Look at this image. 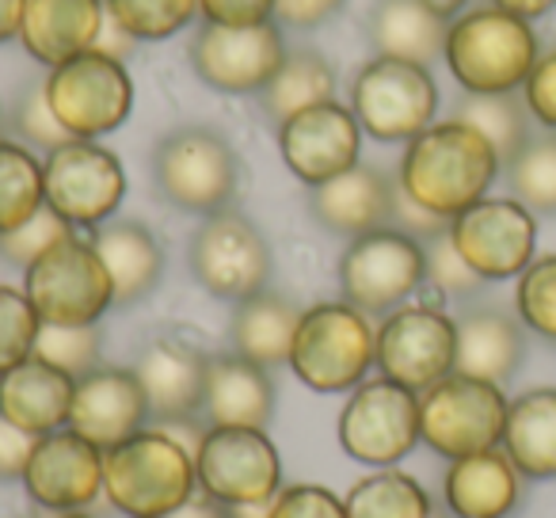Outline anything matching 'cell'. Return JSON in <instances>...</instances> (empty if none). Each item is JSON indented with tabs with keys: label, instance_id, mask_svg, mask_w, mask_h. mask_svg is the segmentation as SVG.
Masks as SVG:
<instances>
[{
	"label": "cell",
	"instance_id": "836d02e7",
	"mask_svg": "<svg viewBox=\"0 0 556 518\" xmlns=\"http://www.w3.org/2000/svg\"><path fill=\"white\" fill-rule=\"evenodd\" d=\"M47 206L42 191V161L35 149L0 138V237L31 222Z\"/></svg>",
	"mask_w": 556,
	"mask_h": 518
},
{
	"label": "cell",
	"instance_id": "7c38bea8",
	"mask_svg": "<svg viewBox=\"0 0 556 518\" xmlns=\"http://www.w3.org/2000/svg\"><path fill=\"white\" fill-rule=\"evenodd\" d=\"M47 206L73 229H100L126 199V168L100 141H65L42 156Z\"/></svg>",
	"mask_w": 556,
	"mask_h": 518
},
{
	"label": "cell",
	"instance_id": "484cf974",
	"mask_svg": "<svg viewBox=\"0 0 556 518\" xmlns=\"http://www.w3.org/2000/svg\"><path fill=\"white\" fill-rule=\"evenodd\" d=\"M202 416H206L210 427L267 431L270 416H275V378H270V370L240 358L237 351L210 358Z\"/></svg>",
	"mask_w": 556,
	"mask_h": 518
},
{
	"label": "cell",
	"instance_id": "ffe728a7",
	"mask_svg": "<svg viewBox=\"0 0 556 518\" xmlns=\"http://www.w3.org/2000/svg\"><path fill=\"white\" fill-rule=\"evenodd\" d=\"M149 424V401L138 374L100 366V370L77 378L70 408V431L88 439L92 446L111 450L118 442L134 439Z\"/></svg>",
	"mask_w": 556,
	"mask_h": 518
},
{
	"label": "cell",
	"instance_id": "e575fe53",
	"mask_svg": "<svg viewBox=\"0 0 556 518\" xmlns=\"http://www.w3.org/2000/svg\"><path fill=\"white\" fill-rule=\"evenodd\" d=\"M454 118L477 126L492 149L500 153V161L507 164L518 149L530 141V111L522 103V92H503V96H465L457 103Z\"/></svg>",
	"mask_w": 556,
	"mask_h": 518
},
{
	"label": "cell",
	"instance_id": "ee69618b",
	"mask_svg": "<svg viewBox=\"0 0 556 518\" xmlns=\"http://www.w3.org/2000/svg\"><path fill=\"white\" fill-rule=\"evenodd\" d=\"M270 518H348V507L320 484H290L275 495Z\"/></svg>",
	"mask_w": 556,
	"mask_h": 518
},
{
	"label": "cell",
	"instance_id": "ac0fdd59",
	"mask_svg": "<svg viewBox=\"0 0 556 518\" xmlns=\"http://www.w3.org/2000/svg\"><path fill=\"white\" fill-rule=\"evenodd\" d=\"M278 130V153L287 161V168L294 172V179H302L305 187H320L328 179L343 176L348 168H355L363 156V126L351 115L348 103L325 100L313 108L290 115Z\"/></svg>",
	"mask_w": 556,
	"mask_h": 518
},
{
	"label": "cell",
	"instance_id": "52a82bcc",
	"mask_svg": "<svg viewBox=\"0 0 556 518\" xmlns=\"http://www.w3.org/2000/svg\"><path fill=\"white\" fill-rule=\"evenodd\" d=\"M507 404L503 386L457 370L446 374L419 393V442L446 462L500 446L503 427H507Z\"/></svg>",
	"mask_w": 556,
	"mask_h": 518
},
{
	"label": "cell",
	"instance_id": "30bf717a",
	"mask_svg": "<svg viewBox=\"0 0 556 518\" xmlns=\"http://www.w3.org/2000/svg\"><path fill=\"white\" fill-rule=\"evenodd\" d=\"M47 100L70 138L100 141L130 118L134 80L126 62L103 50H88L58 70H47Z\"/></svg>",
	"mask_w": 556,
	"mask_h": 518
},
{
	"label": "cell",
	"instance_id": "1f68e13d",
	"mask_svg": "<svg viewBox=\"0 0 556 518\" xmlns=\"http://www.w3.org/2000/svg\"><path fill=\"white\" fill-rule=\"evenodd\" d=\"M260 111L270 118L275 126H282L290 115L313 108V103L336 100V70L320 50L313 47H294L287 50L278 73L267 80L260 96Z\"/></svg>",
	"mask_w": 556,
	"mask_h": 518
},
{
	"label": "cell",
	"instance_id": "8d00e7d4",
	"mask_svg": "<svg viewBox=\"0 0 556 518\" xmlns=\"http://www.w3.org/2000/svg\"><path fill=\"white\" fill-rule=\"evenodd\" d=\"M108 16H115L138 42H168L194 16L199 0H103Z\"/></svg>",
	"mask_w": 556,
	"mask_h": 518
},
{
	"label": "cell",
	"instance_id": "8992f818",
	"mask_svg": "<svg viewBox=\"0 0 556 518\" xmlns=\"http://www.w3.org/2000/svg\"><path fill=\"white\" fill-rule=\"evenodd\" d=\"M348 108L374 141L408 146L439 115V85L427 65L374 54L351 77Z\"/></svg>",
	"mask_w": 556,
	"mask_h": 518
},
{
	"label": "cell",
	"instance_id": "f35d334b",
	"mask_svg": "<svg viewBox=\"0 0 556 518\" xmlns=\"http://www.w3.org/2000/svg\"><path fill=\"white\" fill-rule=\"evenodd\" d=\"M35 355L65 370L70 378H85L103 366V336L96 325H42L39 340H35Z\"/></svg>",
	"mask_w": 556,
	"mask_h": 518
},
{
	"label": "cell",
	"instance_id": "74e56055",
	"mask_svg": "<svg viewBox=\"0 0 556 518\" xmlns=\"http://www.w3.org/2000/svg\"><path fill=\"white\" fill-rule=\"evenodd\" d=\"M515 313L522 328L556 343V252L538 255L515 287Z\"/></svg>",
	"mask_w": 556,
	"mask_h": 518
},
{
	"label": "cell",
	"instance_id": "7402d4cb",
	"mask_svg": "<svg viewBox=\"0 0 556 518\" xmlns=\"http://www.w3.org/2000/svg\"><path fill=\"white\" fill-rule=\"evenodd\" d=\"M103 20H108L103 0H27L20 47L42 70H58L77 54L96 50Z\"/></svg>",
	"mask_w": 556,
	"mask_h": 518
},
{
	"label": "cell",
	"instance_id": "3957f363",
	"mask_svg": "<svg viewBox=\"0 0 556 518\" xmlns=\"http://www.w3.org/2000/svg\"><path fill=\"white\" fill-rule=\"evenodd\" d=\"M199 492L194 454L161 427L103 450V495L130 518H168Z\"/></svg>",
	"mask_w": 556,
	"mask_h": 518
},
{
	"label": "cell",
	"instance_id": "7a4b0ae2",
	"mask_svg": "<svg viewBox=\"0 0 556 518\" xmlns=\"http://www.w3.org/2000/svg\"><path fill=\"white\" fill-rule=\"evenodd\" d=\"M538 58L541 42L530 20L495 4H469L446 27V47H442V62L465 96L522 92Z\"/></svg>",
	"mask_w": 556,
	"mask_h": 518
},
{
	"label": "cell",
	"instance_id": "cb8c5ba5",
	"mask_svg": "<svg viewBox=\"0 0 556 518\" xmlns=\"http://www.w3.org/2000/svg\"><path fill=\"white\" fill-rule=\"evenodd\" d=\"M73 389H77V378L31 355L0 374V416L16 424L20 431L42 439V434L70 427Z\"/></svg>",
	"mask_w": 556,
	"mask_h": 518
},
{
	"label": "cell",
	"instance_id": "4fadbf2b",
	"mask_svg": "<svg viewBox=\"0 0 556 518\" xmlns=\"http://www.w3.org/2000/svg\"><path fill=\"white\" fill-rule=\"evenodd\" d=\"M457 366V320L431 302H404L378 325V370L424 393Z\"/></svg>",
	"mask_w": 556,
	"mask_h": 518
},
{
	"label": "cell",
	"instance_id": "603a6c76",
	"mask_svg": "<svg viewBox=\"0 0 556 518\" xmlns=\"http://www.w3.org/2000/svg\"><path fill=\"white\" fill-rule=\"evenodd\" d=\"M396 179H389L381 168L358 161L343 176L328 179L320 187H309V214L317 225H325L336 237H366L374 229H386L393 214Z\"/></svg>",
	"mask_w": 556,
	"mask_h": 518
},
{
	"label": "cell",
	"instance_id": "680465c9",
	"mask_svg": "<svg viewBox=\"0 0 556 518\" xmlns=\"http://www.w3.org/2000/svg\"><path fill=\"white\" fill-rule=\"evenodd\" d=\"M431 518H454V515H450V510H439V507H434V515Z\"/></svg>",
	"mask_w": 556,
	"mask_h": 518
},
{
	"label": "cell",
	"instance_id": "277c9868",
	"mask_svg": "<svg viewBox=\"0 0 556 518\" xmlns=\"http://www.w3.org/2000/svg\"><path fill=\"white\" fill-rule=\"evenodd\" d=\"M378 366V325L351 302H317L302 313L290 370L313 393H351Z\"/></svg>",
	"mask_w": 556,
	"mask_h": 518
},
{
	"label": "cell",
	"instance_id": "5b68a950",
	"mask_svg": "<svg viewBox=\"0 0 556 518\" xmlns=\"http://www.w3.org/2000/svg\"><path fill=\"white\" fill-rule=\"evenodd\" d=\"M153 184L184 214L229 210L240 191V156L214 126H176L153 149Z\"/></svg>",
	"mask_w": 556,
	"mask_h": 518
},
{
	"label": "cell",
	"instance_id": "4316f807",
	"mask_svg": "<svg viewBox=\"0 0 556 518\" xmlns=\"http://www.w3.org/2000/svg\"><path fill=\"white\" fill-rule=\"evenodd\" d=\"M526 355L522 320L495 305H472L457 317V374L507 386Z\"/></svg>",
	"mask_w": 556,
	"mask_h": 518
},
{
	"label": "cell",
	"instance_id": "11a10c76",
	"mask_svg": "<svg viewBox=\"0 0 556 518\" xmlns=\"http://www.w3.org/2000/svg\"><path fill=\"white\" fill-rule=\"evenodd\" d=\"M275 510V500H260V503H229L225 507V518H270Z\"/></svg>",
	"mask_w": 556,
	"mask_h": 518
},
{
	"label": "cell",
	"instance_id": "91938a15",
	"mask_svg": "<svg viewBox=\"0 0 556 518\" xmlns=\"http://www.w3.org/2000/svg\"><path fill=\"white\" fill-rule=\"evenodd\" d=\"M0 118H4V115H0Z\"/></svg>",
	"mask_w": 556,
	"mask_h": 518
},
{
	"label": "cell",
	"instance_id": "44dd1931",
	"mask_svg": "<svg viewBox=\"0 0 556 518\" xmlns=\"http://www.w3.org/2000/svg\"><path fill=\"white\" fill-rule=\"evenodd\" d=\"M134 374H138L141 389H146L149 419L156 427L202 416L210 355L194 348V343L176 340V336H161V340H153L141 351Z\"/></svg>",
	"mask_w": 556,
	"mask_h": 518
},
{
	"label": "cell",
	"instance_id": "d590c367",
	"mask_svg": "<svg viewBox=\"0 0 556 518\" xmlns=\"http://www.w3.org/2000/svg\"><path fill=\"white\" fill-rule=\"evenodd\" d=\"M510 199L533 214H556V134H530L522 149L503 164Z\"/></svg>",
	"mask_w": 556,
	"mask_h": 518
},
{
	"label": "cell",
	"instance_id": "ab89813d",
	"mask_svg": "<svg viewBox=\"0 0 556 518\" xmlns=\"http://www.w3.org/2000/svg\"><path fill=\"white\" fill-rule=\"evenodd\" d=\"M9 130L16 134L20 146L27 149H39L42 156L54 153L58 146H65L70 130L58 123V115L50 111V100H47V77L42 80H31L27 88H20L16 103L9 111Z\"/></svg>",
	"mask_w": 556,
	"mask_h": 518
},
{
	"label": "cell",
	"instance_id": "d4e9b609",
	"mask_svg": "<svg viewBox=\"0 0 556 518\" xmlns=\"http://www.w3.org/2000/svg\"><path fill=\"white\" fill-rule=\"evenodd\" d=\"M522 480L503 446L457 457L442 477L446 510L454 518H507L522 500Z\"/></svg>",
	"mask_w": 556,
	"mask_h": 518
},
{
	"label": "cell",
	"instance_id": "5bb4252c",
	"mask_svg": "<svg viewBox=\"0 0 556 518\" xmlns=\"http://www.w3.org/2000/svg\"><path fill=\"white\" fill-rule=\"evenodd\" d=\"M340 446L374 469H393L419 446V393L389 378L351 389L340 412Z\"/></svg>",
	"mask_w": 556,
	"mask_h": 518
},
{
	"label": "cell",
	"instance_id": "d6986e66",
	"mask_svg": "<svg viewBox=\"0 0 556 518\" xmlns=\"http://www.w3.org/2000/svg\"><path fill=\"white\" fill-rule=\"evenodd\" d=\"M24 488L50 515L92 507L103 495V450L70 427L42 434L24 469Z\"/></svg>",
	"mask_w": 556,
	"mask_h": 518
},
{
	"label": "cell",
	"instance_id": "e0dca14e",
	"mask_svg": "<svg viewBox=\"0 0 556 518\" xmlns=\"http://www.w3.org/2000/svg\"><path fill=\"white\" fill-rule=\"evenodd\" d=\"M287 58L282 27H222L202 24L191 39V70L206 88L222 96H260Z\"/></svg>",
	"mask_w": 556,
	"mask_h": 518
},
{
	"label": "cell",
	"instance_id": "6da1fadb",
	"mask_svg": "<svg viewBox=\"0 0 556 518\" xmlns=\"http://www.w3.org/2000/svg\"><path fill=\"white\" fill-rule=\"evenodd\" d=\"M500 172V153L477 126L462 123V118H442L404 146V156L396 164V184L412 202L454 222L472 202L488 199Z\"/></svg>",
	"mask_w": 556,
	"mask_h": 518
},
{
	"label": "cell",
	"instance_id": "83f0119b",
	"mask_svg": "<svg viewBox=\"0 0 556 518\" xmlns=\"http://www.w3.org/2000/svg\"><path fill=\"white\" fill-rule=\"evenodd\" d=\"M92 244L111 275L118 309H130L153 294L164 275V248L149 225L115 217L92 232Z\"/></svg>",
	"mask_w": 556,
	"mask_h": 518
},
{
	"label": "cell",
	"instance_id": "f1b7e54d",
	"mask_svg": "<svg viewBox=\"0 0 556 518\" xmlns=\"http://www.w3.org/2000/svg\"><path fill=\"white\" fill-rule=\"evenodd\" d=\"M302 313L287 294L275 290H260V294L244 298L232 305L229 317V343L240 358L255 366H290V351H294V336L302 325Z\"/></svg>",
	"mask_w": 556,
	"mask_h": 518
},
{
	"label": "cell",
	"instance_id": "f546056e",
	"mask_svg": "<svg viewBox=\"0 0 556 518\" xmlns=\"http://www.w3.org/2000/svg\"><path fill=\"white\" fill-rule=\"evenodd\" d=\"M446 20L434 16L424 0H374L366 42L378 58H401L431 70L446 47Z\"/></svg>",
	"mask_w": 556,
	"mask_h": 518
},
{
	"label": "cell",
	"instance_id": "8fae6325",
	"mask_svg": "<svg viewBox=\"0 0 556 518\" xmlns=\"http://www.w3.org/2000/svg\"><path fill=\"white\" fill-rule=\"evenodd\" d=\"M187 260H191V275L199 279V287L232 305L267 290L270 271H275V255L260 225L232 206L202 217Z\"/></svg>",
	"mask_w": 556,
	"mask_h": 518
},
{
	"label": "cell",
	"instance_id": "7dc6e473",
	"mask_svg": "<svg viewBox=\"0 0 556 518\" xmlns=\"http://www.w3.org/2000/svg\"><path fill=\"white\" fill-rule=\"evenodd\" d=\"M343 9V0H275V24L282 31H317Z\"/></svg>",
	"mask_w": 556,
	"mask_h": 518
},
{
	"label": "cell",
	"instance_id": "f5cc1de1",
	"mask_svg": "<svg viewBox=\"0 0 556 518\" xmlns=\"http://www.w3.org/2000/svg\"><path fill=\"white\" fill-rule=\"evenodd\" d=\"M27 0H0V42L20 39V24H24Z\"/></svg>",
	"mask_w": 556,
	"mask_h": 518
},
{
	"label": "cell",
	"instance_id": "d6a6232c",
	"mask_svg": "<svg viewBox=\"0 0 556 518\" xmlns=\"http://www.w3.org/2000/svg\"><path fill=\"white\" fill-rule=\"evenodd\" d=\"M348 518H431L434 500L416 477L401 469H374L343 495Z\"/></svg>",
	"mask_w": 556,
	"mask_h": 518
},
{
	"label": "cell",
	"instance_id": "6f0895ef",
	"mask_svg": "<svg viewBox=\"0 0 556 518\" xmlns=\"http://www.w3.org/2000/svg\"><path fill=\"white\" fill-rule=\"evenodd\" d=\"M50 518H92V515H85V510H58V515H50Z\"/></svg>",
	"mask_w": 556,
	"mask_h": 518
},
{
	"label": "cell",
	"instance_id": "60d3db41",
	"mask_svg": "<svg viewBox=\"0 0 556 518\" xmlns=\"http://www.w3.org/2000/svg\"><path fill=\"white\" fill-rule=\"evenodd\" d=\"M39 328H42V320H39V313H35V305L27 302L24 290L0 282V374L35 355Z\"/></svg>",
	"mask_w": 556,
	"mask_h": 518
},
{
	"label": "cell",
	"instance_id": "9c48e42d",
	"mask_svg": "<svg viewBox=\"0 0 556 518\" xmlns=\"http://www.w3.org/2000/svg\"><path fill=\"white\" fill-rule=\"evenodd\" d=\"M424 282V240L408 237L393 225L355 237L340 255V294L366 317H386V313L401 309Z\"/></svg>",
	"mask_w": 556,
	"mask_h": 518
},
{
	"label": "cell",
	"instance_id": "9a60e30c",
	"mask_svg": "<svg viewBox=\"0 0 556 518\" xmlns=\"http://www.w3.org/2000/svg\"><path fill=\"white\" fill-rule=\"evenodd\" d=\"M199 492L229 503H260L282 492V462L267 431L255 427H206L194 450Z\"/></svg>",
	"mask_w": 556,
	"mask_h": 518
},
{
	"label": "cell",
	"instance_id": "816d5d0a",
	"mask_svg": "<svg viewBox=\"0 0 556 518\" xmlns=\"http://www.w3.org/2000/svg\"><path fill=\"white\" fill-rule=\"evenodd\" d=\"M488 4H495V9H503V12H515V16L530 20V24L556 9V0H488Z\"/></svg>",
	"mask_w": 556,
	"mask_h": 518
},
{
	"label": "cell",
	"instance_id": "c3c4849f",
	"mask_svg": "<svg viewBox=\"0 0 556 518\" xmlns=\"http://www.w3.org/2000/svg\"><path fill=\"white\" fill-rule=\"evenodd\" d=\"M389 225L401 229V232H408V237H416V240H431V237H439V232L450 229L446 217L431 214V210H424L419 202H412L408 194L401 191V184H396V194H393V214H389Z\"/></svg>",
	"mask_w": 556,
	"mask_h": 518
},
{
	"label": "cell",
	"instance_id": "db71d44e",
	"mask_svg": "<svg viewBox=\"0 0 556 518\" xmlns=\"http://www.w3.org/2000/svg\"><path fill=\"white\" fill-rule=\"evenodd\" d=\"M168 518H225V507H222L217 500H210V495H199V492H194L191 500H187L179 510H172Z\"/></svg>",
	"mask_w": 556,
	"mask_h": 518
},
{
	"label": "cell",
	"instance_id": "ba28073f",
	"mask_svg": "<svg viewBox=\"0 0 556 518\" xmlns=\"http://www.w3.org/2000/svg\"><path fill=\"white\" fill-rule=\"evenodd\" d=\"M24 294L42 325H100L115 309V287L92 240L65 237L24 271Z\"/></svg>",
	"mask_w": 556,
	"mask_h": 518
},
{
	"label": "cell",
	"instance_id": "b9f144b4",
	"mask_svg": "<svg viewBox=\"0 0 556 518\" xmlns=\"http://www.w3.org/2000/svg\"><path fill=\"white\" fill-rule=\"evenodd\" d=\"M73 232H77V229H73L65 217H58L50 206H42L31 222H24L20 229H12V232H4V237H0V260H4L9 267L27 271L39 255H47L50 248L62 244V240L73 237Z\"/></svg>",
	"mask_w": 556,
	"mask_h": 518
},
{
	"label": "cell",
	"instance_id": "7bdbcfd3",
	"mask_svg": "<svg viewBox=\"0 0 556 518\" xmlns=\"http://www.w3.org/2000/svg\"><path fill=\"white\" fill-rule=\"evenodd\" d=\"M424 252H427V282L424 287H431L439 298H454V302L480 294L484 279H480V275L462 260V252L454 248L450 232H439V237L424 240Z\"/></svg>",
	"mask_w": 556,
	"mask_h": 518
},
{
	"label": "cell",
	"instance_id": "4dcf8cb0",
	"mask_svg": "<svg viewBox=\"0 0 556 518\" xmlns=\"http://www.w3.org/2000/svg\"><path fill=\"white\" fill-rule=\"evenodd\" d=\"M503 454L526 480H556V389H526L507 404Z\"/></svg>",
	"mask_w": 556,
	"mask_h": 518
},
{
	"label": "cell",
	"instance_id": "f907efd6",
	"mask_svg": "<svg viewBox=\"0 0 556 518\" xmlns=\"http://www.w3.org/2000/svg\"><path fill=\"white\" fill-rule=\"evenodd\" d=\"M134 47H138V39H134V35L126 31V27L118 24L115 16L103 20V31H100V42H96V50H103V54H111V58H118V62H126Z\"/></svg>",
	"mask_w": 556,
	"mask_h": 518
},
{
	"label": "cell",
	"instance_id": "2e32d148",
	"mask_svg": "<svg viewBox=\"0 0 556 518\" xmlns=\"http://www.w3.org/2000/svg\"><path fill=\"white\" fill-rule=\"evenodd\" d=\"M450 240L484 282L518 279L538 260V214L518 199H480L450 222Z\"/></svg>",
	"mask_w": 556,
	"mask_h": 518
},
{
	"label": "cell",
	"instance_id": "f6af8a7d",
	"mask_svg": "<svg viewBox=\"0 0 556 518\" xmlns=\"http://www.w3.org/2000/svg\"><path fill=\"white\" fill-rule=\"evenodd\" d=\"M522 103L541 130L556 134V50L541 54L538 65L530 70L522 85Z\"/></svg>",
	"mask_w": 556,
	"mask_h": 518
},
{
	"label": "cell",
	"instance_id": "9f6ffc18",
	"mask_svg": "<svg viewBox=\"0 0 556 518\" xmlns=\"http://www.w3.org/2000/svg\"><path fill=\"white\" fill-rule=\"evenodd\" d=\"M424 4L434 12V16L446 20V24H454V20L462 16L465 9H469V0H424Z\"/></svg>",
	"mask_w": 556,
	"mask_h": 518
},
{
	"label": "cell",
	"instance_id": "bcb514c9",
	"mask_svg": "<svg viewBox=\"0 0 556 518\" xmlns=\"http://www.w3.org/2000/svg\"><path fill=\"white\" fill-rule=\"evenodd\" d=\"M199 16L202 24H222V27L270 24L275 0H199Z\"/></svg>",
	"mask_w": 556,
	"mask_h": 518
},
{
	"label": "cell",
	"instance_id": "681fc988",
	"mask_svg": "<svg viewBox=\"0 0 556 518\" xmlns=\"http://www.w3.org/2000/svg\"><path fill=\"white\" fill-rule=\"evenodd\" d=\"M35 442H39L35 434L20 431L16 424H9V419L0 416V480H24Z\"/></svg>",
	"mask_w": 556,
	"mask_h": 518
}]
</instances>
